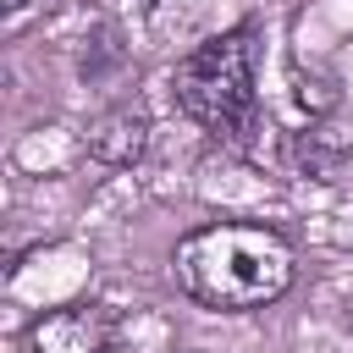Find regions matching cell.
<instances>
[{
  "label": "cell",
  "instance_id": "cell-1",
  "mask_svg": "<svg viewBox=\"0 0 353 353\" xmlns=\"http://www.w3.org/2000/svg\"><path fill=\"white\" fill-rule=\"evenodd\" d=\"M176 287L215 314H254L292 292L298 254L265 221H210L176 237L171 248Z\"/></svg>",
  "mask_w": 353,
  "mask_h": 353
},
{
  "label": "cell",
  "instance_id": "cell-2",
  "mask_svg": "<svg viewBox=\"0 0 353 353\" xmlns=\"http://www.w3.org/2000/svg\"><path fill=\"white\" fill-rule=\"evenodd\" d=\"M254 66H259V33L226 28L193 44L171 66V99L188 121H199L215 143L248 149L259 132V94H254Z\"/></svg>",
  "mask_w": 353,
  "mask_h": 353
},
{
  "label": "cell",
  "instance_id": "cell-3",
  "mask_svg": "<svg viewBox=\"0 0 353 353\" xmlns=\"http://www.w3.org/2000/svg\"><path fill=\"white\" fill-rule=\"evenodd\" d=\"M116 347V314L94 298L44 309L28 325V353H110Z\"/></svg>",
  "mask_w": 353,
  "mask_h": 353
},
{
  "label": "cell",
  "instance_id": "cell-4",
  "mask_svg": "<svg viewBox=\"0 0 353 353\" xmlns=\"http://www.w3.org/2000/svg\"><path fill=\"white\" fill-rule=\"evenodd\" d=\"M149 143V121L138 110H105L94 127H88V154L105 160V165H132Z\"/></svg>",
  "mask_w": 353,
  "mask_h": 353
},
{
  "label": "cell",
  "instance_id": "cell-5",
  "mask_svg": "<svg viewBox=\"0 0 353 353\" xmlns=\"http://www.w3.org/2000/svg\"><path fill=\"white\" fill-rule=\"evenodd\" d=\"M347 331H353V298H347Z\"/></svg>",
  "mask_w": 353,
  "mask_h": 353
}]
</instances>
